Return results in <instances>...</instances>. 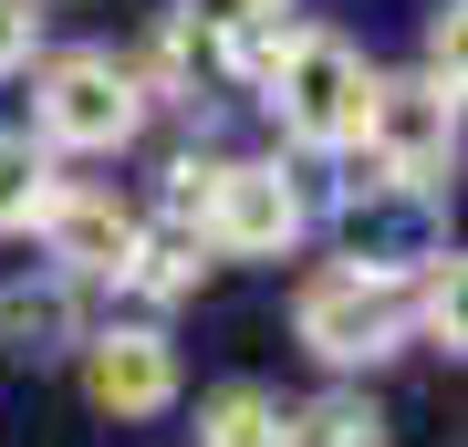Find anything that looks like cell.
I'll return each instance as SVG.
<instances>
[{"label": "cell", "instance_id": "obj_1", "mask_svg": "<svg viewBox=\"0 0 468 447\" xmlns=\"http://www.w3.org/2000/svg\"><path fill=\"white\" fill-rule=\"evenodd\" d=\"M334 239H344V271H354V282H375V292H406L417 271L448 261V239H437V198H427V187L375 177V166H354V177H344Z\"/></svg>", "mask_w": 468, "mask_h": 447}, {"label": "cell", "instance_id": "obj_2", "mask_svg": "<svg viewBox=\"0 0 468 447\" xmlns=\"http://www.w3.org/2000/svg\"><path fill=\"white\" fill-rule=\"evenodd\" d=\"M146 125V94L125 83L115 52H52L42 83H32V146L42 156H115L125 135Z\"/></svg>", "mask_w": 468, "mask_h": 447}, {"label": "cell", "instance_id": "obj_3", "mask_svg": "<svg viewBox=\"0 0 468 447\" xmlns=\"http://www.w3.org/2000/svg\"><path fill=\"white\" fill-rule=\"evenodd\" d=\"M271 115H282L292 146H313V156H334L354 146V125H365V94H375V63L354 52L344 32H302L282 63H271Z\"/></svg>", "mask_w": 468, "mask_h": 447}, {"label": "cell", "instance_id": "obj_4", "mask_svg": "<svg viewBox=\"0 0 468 447\" xmlns=\"http://www.w3.org/2000/svg\"><path fill=\"white\" fill-rule=\"evenodd\" d=\"M354 146H365L354 166H375V177H396V187H437V166L458 156V94H448V83H427V73H375Z\"/></svg>", "mask_w": 468, "mask_h": 447}, {"label": "cell", "instance_id": "obj_5", "mask_svg": "<svg viewBox=\"0 0 468 447\" xmlns=\"http://www.w3.org/2000/svg\"><path fill=\"white\" fill-rule=\"evenodd\" d=\"M292 333L323 354V365H375V354L406 344V292H375L354 271H313L292 302Z\"/></svg>", "mask_w": 468, "mask_h": 447}, {"label": "cell", "instance_id": "obj_6", "mask_svg": "<svg viewBox=\"0 0 468 447\" xmlns=\"http://www.w3.org/2000/svg\"><path fill=\"white\" fill-rule=\"evenodd\" d=\"M302 239V187L282 166H218L208 208H198V250H229V261H282Z\"/></svg>", "mask_w": 468, "mask_h": 447}, {"label": "cell", "instance_id": "obj_7", "mask_svg": "<svg viewBox=\"0 0 468 447\" xmlns=\"http://www.w3.org/2000/svg\"><path fill=\"white\" fill-rule=\"evenodd\" d=\"M135 239H146V218L125 198H104V187H63V198L42 208V250H52V282H125L135 271Z\"/></svg>", "mask_w": 468, "mask_h": 447}, {"label": "cell", "instance_id": "obj_8", "mask_svg": "<svg viewBox=\"0 0 468 447\" xmlns=\"http://www.w3.org/2000/svg\"><path fill=\"white\" fill-rule=\"evenodd\" d=\"M84 396L104 416H167L177 406V344L156 323H115V333H84Z\"/></svg>", "mask_w": 468, "mask_h": 447}, {"label": "cell", "instance_id": "obj_9", "mask_svg": "<svg viewBox=\"0 0 468 447\" xmlns=\"http://www.w3.org/2000/svg\"><path fill=\"white\" fill-rule=\"evenodd\" d=\"M0 344L21 354V365H52V354H84V292L73 282H32V271H21V282H0Z\"/></svg>", "mask_w": 468, "mask_h": 447}, {"label": "cell", "instance_id": "obj_10", "mask_svg": "<svg viewBox=\"0 0 468 447\" xmlns=\"http://www.w3.org/2000/svg\"><path fill=\"white\" fill-rule=\"evenodd\" d=\"M52 198H63L52 156H42L21 125H0V229H42V208H52Z\"/></svg>", "mask_w": 468, "mask_h": 447}, {"label": "cell", "instance_id": "obj_11", "mask_svg": "<svg viewBox=\"0 0 468 447\" xmlns=\"http://www.w3.org/2000/svg\"><path fill=\"white\" fill-rule=\"evenodd\" d=\"M198 447H282V396L261 385H218L198 406Z\"/></svg>", "mask_w": 468, "mask_h": 447}, {"label": "cell", "instance_id": "obj_12", "mask_svg": "<svg viewBox=\"0 0 468 447\" xmlns=\"http://www.w3.org/2000/svg\"><path fill=\"white\" fill-rule=\"evenodd\" d=\"M198 271H208V250L187 239V229H146V239H135V271H125V282L146 292V302H187V292H198Z\"/></svg>", "mask_w": 468, "mask_h": 447}, {"label": "cell", "instance_id": "obj_13", "mask_svg": "<svg viewBox=\"0 0 468 447\" xmlns=\"http://www.w3.org/2000/svg\"><path fill=\"white\" fill-rule=\"evenodd\" d=\"M282 447H375V406H354V396L282 406Z\"/></svg>", "mask_w": 468, "mask_h": 447}, {"label": "cell", "instance_id": "obj_14", "mask_svg": "<svg viewBox=\"0 0 468 447\" xmlns=\"http://www.w3.org/2000/svg\"><path fill=\"white\" fill-rule=\"evenodd\" d=\"M406 333H427V344H448L458 354V333H468V313H458V250L437 271H417V302H406Z\"/></svg>", "mask_w": 468, "mask_h": 447}, {"label": "cell", "instance_id": "obj_15", "mask_svg": "<svg viewBox=\"0 0 468 447\" xmlns=\"http://www.w3.org/2000/svg\"><path fill=\"white\" fill-rule=\"evenodd\" d=\"M458 42H468V11H458V0L427 11V83H448V94H458Z\"/></svg>", "mask_w": 468, "mask_h": 447}, {"label": "cell", "instance_id": "obj_16", "mask_svg": "<svg viewBox=\"0 0 468 447\" xmlns=\"http://www.w3.org/2000/svg\"><path fill=\"white\" fill-rule=\"evenodd\" d=\"M32 42H42V11H32V0H0V73L32 63Z\"/></svg>", "mask_w": 468, "mask_h": 447}]
</instances>
